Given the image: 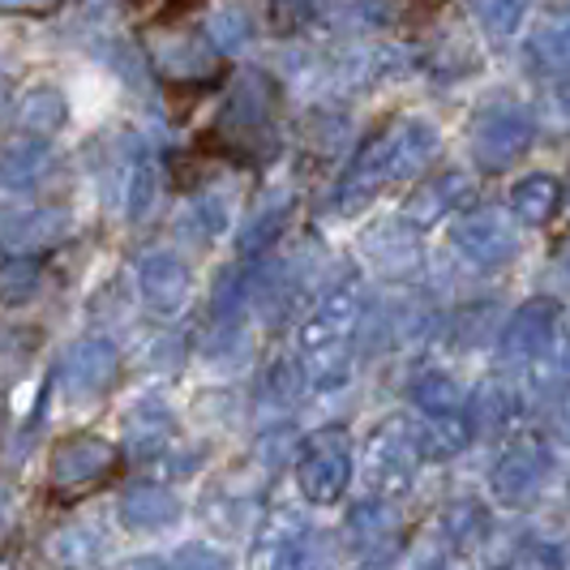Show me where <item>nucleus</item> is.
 Returning a JSON list of instances; mask_svg holds the SVG:
<instances>
[{
	"mask_svg": "<svg viewBox=\"0 0 570 570\" xmlns=\"http://www.w3.org/2000/svg\"><path fill=\"white\" fill-rule=\"evenodd\" d=\"M4 108H9V86H4V78H0V116H4Z\"/></svg>",
	"mask_w": 570,
	"mask_h": 570,
	"instance_id": "6e6552de",
	"label": "nucleus"
},
{
	"mask_svg": "<svg viewBox=\"0 0 570 570\" xmlns=\"http://www.w3.org/2000/svg\"><path fill=\"white\" fill-rule=\"evenodd\" d=\"M52 168V150L43 138H27L0 150V185L9 189H27L35 180H43V171Z\"/></svg>",
	"mask_w": 570,
	"mask_h": 570,
	"instance_id": "f257e3e1",
	"label": "nucleus"
},
{
	"mask_svg": "<svg viewBox=\"0 0 570 570\" xmlns=\"http://www.w3.org/2000/svg\"><path fill=\"white\" fill-rule=\"evenodd\" d=\"M159 65L171 73H185V78H198L210 69V48L198 35H171V43L159 48Z\"/></svg>",
	"mask_w": 570,
	"mask_h": 570,
	"instance_id": "7ed1b4c3",
	"label": "nucleus"
},
{
	"mask_svg": "<svg viewBox=\"0 0 570 570\" xmlns=\"http://www.w3.org/2000/svg\"><path fill=\"white\" fill-rule=\"evenodd\" d=\"M60 232H65V219H60V215H35V219L22 224L13 245H52Z\"/></svg>",
	"mask_w": 570,
	"mask_h": 570,
	"instance_id": "423d86ee",
	"label": "nucleus"
},
{
	"mask_svg": "<svg viewBox=\"0 0 570 570\" xmlns=\"http://www.w3.org/2000/svg\"><path fill=\"white\" fill-rule=\"evenodd\" d=\"M245 13L240 9H224V13H215V22H210V39L219 43V48H236V43H245Z\"/></svg>",
	"mask_w": 570,
	"mask_h": 570,
	"instance_id": "39448f33",
	"label": "nucleus"
},
{
	"mask_svg": "<svg viewBox=\"0 0 570 570\" xmlns=\"http://www.w3.org/2000/svg\"><path fill=\"white\" fill-rule=\"evenodd\" d=\"M65 116H69V108H65V95L57 86H39L22 99V129L35 138H52L65 125Z\"/></svg>",
	"mask_w": 570,
	"mask_h": 570,
	"instance_id": "f03ea898",
	"label": "nucleus"
},
{
	"mask_svg": "<svg viewBox=\"0 0 570 570\" xmlns=\"http://www.w3.org/2000/svg\"><path fill=\"white\" fill-rule=\"evenodd\" d=\"M39 279V271H35V262L30 257H13L9 266H0V296H27L30 287Z\"/></svg>",
	"mask_w": 570,
	"mask_h": 570,
	"instance_id": "20e7f679",
	"label": "nucleus"
},
{
	"mask_svg": "<svg viewBox=\"0 0 570 570\" xmlns=\"http://www.w3.org/2000/svg\"><path fill=\"white\" fill-rule=\"evenodd\" d=\"M0 4H9V9H52L57 0H0Z\"/></svg>",
	"mask_w": 570,
	"mask_h": 570,
	"instance_id": "0eeeda50",
	"label": "nucleus"
}]
</instances>
